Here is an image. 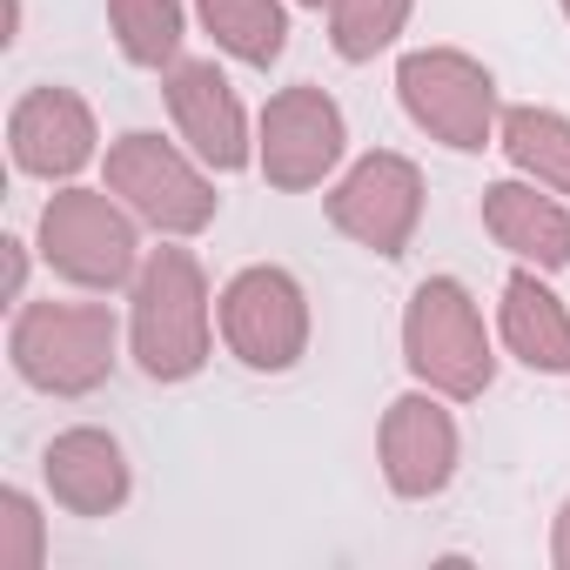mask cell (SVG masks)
Masks as SVG:
<instances>
[{
    "mask_svg": "<svg viewBox=\"0 0 570 570\" xmlns=\"http://www.w3.org/2000/svg\"><path fill=\"white\" fill-rule=\"evenodd\" d=\"M128 350L148 383H188L208 363V275L188 248L141 255L135 309H128Z\"/></svg>",
    "mask_w": 570,
    "mask_h": 570,
    "instance_id": "1",
    "label": "cell"
},
{
    "mask_svg": "<svg viewBox=\"0 0 570 570\" xmlns=\"http://www.w3.org/2000/svg\"><path fill=\"white\" fill-rule=\"evenodd\" d=\"M403 363L423 390L450 396V403H470L490 390L497 376V356H490V336H483V316L470 303V289L456 275H430L416 282V296L403 309Z\"/></svg>",
    "mask_w": 570,
    "mask_h": 570,
    "instance_id": "2",
    "label": "cell"
},
{
    "mask_svg": "<svg viewBox=\"0 0 570 570\" xmlns=\"http://www.w3.org/2000/svg\"><path fill=\"white\" fill-rule=\"evenodd\" d=\"M115 350H121V330L108 303H28L8 336L21 383L48 396H95L115 376Z\"/></svg>",
    "mask_w": 570,
    "mask_h": 570,
    "instance_id": "3",
    "label": "cell"
},
{
    "mask_svg": "<svg viewBox=\"0 0 570 570\" xmlns=\"http://www.w3.org/2000/svg\"><path fill=\"white\" fill-rule=\"evenodd\" d=\"M41 262L75 289H121L141 275L135 208L115 188H61L41 208Z\"/></svg>",
    "mask_w": 570,
    "mask_h": 570,
    "instance_id": "4",
    "label": "cell"
},
{
    "mask_svg": "<svg viewBox=\"0 0 570 570\" xmlns=\"http://www.w3.org/2000/svg\"><path fill=\"white\" fill-rule=\"evenodd\" d=\"M215 323H222L228 356L262 370V376L296 370L303 350H309V296H303V282L289 268H275V262H255V268L228 275V289L215 303Z\"/></svg>",
    "mask_w": 570,
    "mask_h": 570,
    "instance_id": "5",
    "label": "cell"
},
{
    "mask_svg": "<svg viewBox=\"0 0 570 570\" xmlns=\"http://www.w3.org/2000/svg\"><path fill=\"white\" fill-rule=\"evenodd\" d=\"M396 95H403V115L430 141H443L456 155L490 148V135H497V81L463 48H416V55H403Z\"/></svg>",
    "mask_w": 570,
    "mask_h": 570,
    "instance_id": "6",
    "label": "cell"
},
{
    "mask_svg": "<svg viewBox=\"0 0 570 570\" xmlns=\"http://www.w3.org/2000/svg\"><path fill=\"white\" fill-rule=\"evenodd\" d=\"M108 188L135 208V222L161 228V235H202L215 222V181L161 135H121L108 141Z\"/></svg>",
    "mask_w": 570,
    "mask_h": 570,
    "instance_id": "7",
    "label": "cell"
},
{
    "mask_svg": "<svg viewBox=\"0 0 570 570\" xmlns=\"http://www.w3.org/2000/svg\"><path fill=\"white\" fill-rule=\"evenodd\" d=\"M343 141H350V128H343V108H336L323 88L296 81V88L268 95V108H262V141H255V161H262L268 188H289V195H303V188H316V181H323V175L343 161Z\"/></svg>",
    "mask_w": 570,
    "mask_h": 570,
    "instance_id": "8",
    "label": "cell"
},
{
    "mask_svg": "<svg viewBox=\"0 0 570 570\" xmlns=\"http://www.w3.org/2000/svg\"><path fill=\"white\" fill-rule=\"evenodd\" d=\"M330 222L363 242L370 255H403L416 222H423V168L410 155H363L336 188H330Z\"/></svg>",
    "mask_w": 570,
    "mask_h": 570,
    "instance_id": "9",
    "label": "cell"
},
{
    "mask_svg": "<svg viewBox=\"0 0 570 570\" xmlns=\"http://www.w3.org/2000/svg\"><path fill=\"white\" fill-rule=\"evenodd\" d=\"M376 456H383L390 490H396V497H410V503H423V497H443V490H450L456 456H463V436H456V416L436 403V390L396 396V403L383 410Z\"/></svg>",
    "mask_w": 570,
    "mask_h": 570,
    "instance_id": "10",
    "label": "cell"
},
{
    "mask_svg": "<svg viewBox=\"0 0 570 570\" xmlns=\"http://www.w3.org/2000/svg\"><path fill=\"white\" fill-rule=\"evenodd\" d=\"M161 95H168V115H175V128H181V141L195 148L202 168L235 175V168L255 161L248 115H242V101H235V88H228V75L215 61H175Z\"/></svg>",
    "mask_w": 570,
    "mask_h": 570,
    "instance_id": "11",
    "label": "cell"
},
{
    "mask_svg": "<svg viewBox=\"0 0 570 570\" xmlns=\"http://www.w3.org/2000/svg\"><path fill=\"white\" fill-rule=\"evenodd\" d=\"M95 115L75 88H28L8 115V148H14V168L21 175H41V181H68L95 161Z\"/></svg>",
    "mask_w": 570,
    "mask_h": 570,
    "instance_id": "12",
    "label": "cell"
},
{
    "mask_svg": "<svg viewBox=\"0 0 570 570\" xmlns=\"http://www.w3.org/2000/svg\"><path fill=\"white\" fill-rule=\"evenodd\" d=\"M41 476H48V497L68 510V517H115L135 490L128 476V456L108 430L81 423V430H61L48 450H41Z\"/></svg>",
    "mask_w": 570,
    "mask_h": 570,
    "instance_id": "13",
    "label": "cell"
},
{
    "mask_svg": "<svg viewBox=\"0 0 570 570\" xmlns=\"http://www.w3.org/2000/svg\"><path fill=\"white\" fill-rule=\"evenodd\" d=\"M483 228L530 268H570V208L557 195H537L530 175L483 188Z\"/></svg>",
    "mask_w": 570,
    "mask_h": 570,
    "instance_id": "14",
    "label": "cell"
},
{
    "mask_svg": "<svg viewBox=\"0 0 570 570\" xmlns=\"http://www.w3.org/2000/svg\"><path fill=\"white\" fill-rule=\"evenodd\" d=\"M497 330H503V350L537 370V376H570V309L563 296L537 268H517L503 282V309H497Z\"/></svg>",
    "mask_w": 570,
    "mask_h": 570,
    "instance_id": "15",
    "label": "cell"
},
{
    "mask_svg": "<svg viewBox=\"0 0 570 570\" xmlns=\"http://www.w3.org/2000/svg\"><path fill=\"white\" fill-rule=\"evenodd\" d=\"M497 148L510 155L517 175H530L550 195H570V121L557 108H503L497 115Z\"/></svg>",
    "mask_w": 570,
    "mask_h": 570,
    "instance_id": "16",
    "label": "cell"
},
{
    "mask_svg": "<svg viewBox=\"0 0 570 570\" xmlns=\"http://www.w3.org/2000/svg\"><path fill=\"white\" fill-rule=\"evenodd\" d=\"M195 8L215 48L235 55L242 68H275L282 48H289V8L282 0H195Z\"/></svg>",
    "mask_w": 570,
    "mask_h": 570,
    "instance_id": "17",
    "label": "cell"
},
{
    "mask_svg": "<svg viewBox=\"0 0 570 570\" xmlns=\"http://www.w3.org/2000/svg\"><path fill=\"white\" fill-rule=\"evenodd\" d=\"M115 41L135 68H175L181 61V0H108Z\"/></svg>",
    "mask_w": 570,
    "mask_h": 570,
    "instance_id": "18",
    "label": "cell"
},
{
    "mask_svg": "<svg viewBox=\"0 0 570 570\" xmlns=\"http://www.w3.org/2000/svg\"><path fill=\"white\" fill-rule=\"evenodd\" d=\"M416 0H330V48L343 61H376L403 28Z\"/></svg>",
    "mask_w": 570,
    "mask_h": 570,
    "instance_id": "19",
    "label": "cell"
},
{
    "mask_svg": "<svg viewBox=\"0 0 570 570\" xmlns=\"http://www.w3.org/2000/svg\"><path fill=\"white\" fill-rule=\"evenodd\" d=\"M48 530L28 490H0V570H41Z\"/></svg>",
    "mask_w": 570,
    "mask_h": 570,
    "instance_id": "20",
    "label": "cell"
},
{
    "mask_svg": "<svg viewBox=\"0 0 570 570\" xmlns=\"http://www.w3.org/2000/svg\"><path fill=\"white\" fill-rule=\"evenodd\" d=\"M0 248H8V296L21 303V289H28V248L21 242H0Z\"/></svg>",
    "mask_w": 570,
    "mask_h": 570,
    "instance_id": "21",
    "label": "cell"
},
{
    "mask_svg": "<svg viewBox=\"0 0 570 570\" xmlns=\"http://www.w3.org/2000/svg\"><path fill=\"white\" fill-rule=\"evenodd\" d=\"M550 563H557V570H570V503L557 510V530H550Z\"/></svg>",
    "mask_w": 570,
    "mask_h": 570,
    "instance_id": "22",
    "label": "cell"
},
{
    "mask_svg": "<svg viewBox=\"0 0 570 570\" xmlns=\"http://www.w3.org/2000/svg\"><path fill=\"white\" fill-rule=\"evenodd\" d=\"M296 8H330V0H296Z\"/></svg>",
    "mask_w": 570,
    "mask_h": 570,
    "instance_id": "23",
    "label": "cell"
},
{
    "mask_svg": "<svg viewBox=\"0 0 570 570\" xmlns=\"http://www.w3.org/2000/svg\"><path fill=\"white\" fill-rule=\"evenodd\" d=\"M563 14H570V0H563Z\"/></svg>",
    "mask_w": 570,
    "mask_h": 570,
    "instance_id": "24",
    "label": "cell"
}]
</instances>
